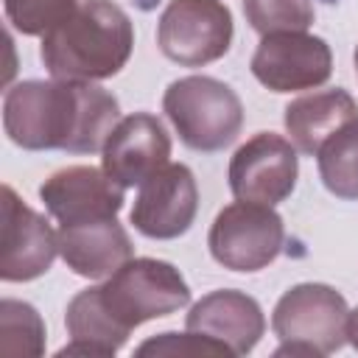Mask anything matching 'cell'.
I'll use <instances>...</instances> for the list:
<instances>
[{
    "label": "cell",
    "instance_id": "obj_1",
    "mask_svg": "<svg viewBox=\"0 0 358 358\" xmlns=\"http://www.w3.org/2000/svg\"><path fill=\"white\" fill-rule=\"evenodd\" d=\"M120 120V103L95 81H20L3 98V129L25 151L95 154Z\"/></svg>",
    "mask_w": 358,
    "mask_h": 358
},
{
    "label": "cell",
    "instance_id": "obj_2",
    "mask_svg": "<svg viewBox=\"0 0 358 358\" xmlns=\"http://www.w3.org/2000/svg\"><path fill=\"white\" fill-rule=\"evenodd\" d=\"M134 50V25L112 0H81L76 11L42 36L39 59L50 78L103 81L117 76Z\"/></svg>",
    "mask_w": 358,
    "mask_h": 358
},
{
    "label": "cell",
    "instance_id": "obj_3",
    "mask_svg": "<svg viewBox=\"0 0 358 358\" xmlns=\"http://www.w3.org/2000/svg\"><path fill=\"white\" fill-rule=\"evenodd\" d=\"M162 112L173 123L179 140L201 154L235 143L243 126V103L238 92L213 76H185L168 84Z\"/></svg>",
    "mask_w": 358,
    "mask_h": 358
},
{
    "label": "cell",
    "instance_id": "obj_4",
    "mask_svg": "<svg viewBox=\"0 0 358 358\" xmlns=\"http://www.w3.org/2000/svg\"><path fill=\"white\" fill-rule=\"evenodd\" d=\"M95 288L106 316L126 336L143 322L171 316L190 302V288L179 268L157 257H131Z\"/></svg>",
    "mask_w": 358,
    "mask_h": 358
},
{
    "label": "cell",
    "instance_id": "obj_5",
    "mask_svg": "<svg viewBox=\"0 0 358 358\" xmlns=\"http://www.w3.org/2000/svg\"><path fill=\"white\" fill-rule=\"evenodd\" d=\"M285 243L280 213L257 201H232L210 224L207 246L215 263L229 271H260L274 263Z\"/></svg>",
    "mask_w": 358,
    "mask_h": 358
},
{
    "label": "cell",
    "instance_id": "obj_6",
    "mask_svg": "<svg viewBox=\"0 0 358 358\" xmlns=\"http://www.w3.org/2000/svg\"><path fill=\"white\" fill-rule=\"evenodd\" d=\"M232 11L221 0H171L157 22L159 50L182 67H204L232 45Z\"/></svg>",
    "mask_w": 358,
    "mask_h": 358
},
{
    "label": "cell",
    "instance_id": "obj_7",
    "mask_svg": "<svg viewBox=\"0 0 358 358\" xmlns=\"http://www.w3.org/2000/svg\"><path fill=\"white\" fill-rule=\"evenodd\" d=\"M347 299L324 282H299L288 288L271 313V330L280 341L310 347L330 355L347 344Z\"/></svg>",
    "mask_w": 358,
    "mask_h": 358
},
{
    "label": "cell",
    "instance_id": "obj_8",
    "mask_svg": "<svg viewBox=\"0 0 358 358\" xmlns=\"http://www.w3.org/2000/svg\"><path fill=\"white\" fill-rule=\"evenodd\" d=\"M249 67L271 92H302L330 78L333 50L322 36L308 31H277L260 39Z\"/></svg>",
    "mask_w": 358,
    "mask_h": 358
},
{
    "label": "cell",
    "instance_id": "obj_9",
    "mask_svg": "<svg viewBox=\"0 0 358 358\" xmlns=\"http://www.w3.org/2000/svg\"><path fill=\"white\" fill-rule=\"evenodd\" d=\"M299 176V157L291 140L274 131H257L229 159V190L241 201L280 204L285 201Z\"/></svg>",
    "mask_w": 358,
    "mask_h": 358
},
{
    "label": "cell",
    "instance_id": "obj_10",
    "mask_svg": "<svg viewBox=\"0 0 358 358\" xmlns=\"http://www.w3.org/2000/svg\"><path fill=\"white\" fill-rule=\"evenodd\" d=\"M0 210V277L6 282L42 277L59 255V232H53L48 218L31 210L11 185H3Z\"/></svg>",
    "mask_w": 358,
    "mask_h": 358
},
{
    "label": "cell",
    "instance_id": "obj_11",
    "mask_svg": "<svg viewBox=\"0 0 358 358\" xmlns=\"http://www.w3.org/2000/svg\"><path fill=\"white\" fill-rule=\"evenodd\" d=\"M196 213L199 187L193 171L182 162H168L140 185L129 221L145 238L171 241L190 229Z\"/></svg>",
    "mask_w": 358,
    "mask_h": 358
},
{
    "label": "cell",
    "instance_id": "obj_12",
    "mask_svg": "<svg viewBox=\"0 0 358 358\" xmlns=\"http://www.w3.org/2000/svg\"><path fill=\"white\" fill-rule=\"evenodd\" d=\"M123 190L126 187L117 185L103 168L67 165L39 185V199L59 224H81L117 218L126 201Z\"/></svg>",
    "mask_w": 358,
    "mask_h": 358
},
{
    "label": "cell",
    "instance_id": "obj_13",
    "mask_svg": "<svg viewBox=\"0 0 358 358\" xmlns=\"http://www.w3.org/2000/svg\"><path fill=\"white\" fill-rule=\"evenodd\" d=\"M171 137L157 115L134 112L120 117L101 148V168L123 187L143 185L168 165Z\"/></svg>",
    "mask_w": 358,
    "mask_h": 358
},
{
    "label": "cell",
    "instance_id": "obj_14",
    "mask_svg": "<svg viewBox=\"0 0 358 358\" xmlns=\"http://www.w3.org/2000/svg\"><path fill=\"white\" fill-rule=\"evenodd\" d=\"M185 327L221 341L232 355H246L266 333V316L257 299L243 291L221 288L201 296L185 316Z\"/></svg>",
    "mask_w": 358,
    "mask_h": 358
},
{
    "label": "cell",
    "instance_id": "obj_15",
    "mask_svg": "<svg viewBox=\"0 0 358 358\" xmlns=\"http://www.w3.org/2000/svg\"><path fill=\"white\" fill-rule=\"evenodd\" d=\"M59 255L67 268L87 280H101L134 257L129 232L117 218L59 224Z\"/></svg>",
    "mask_w": 358,
    "mask_h": 358
},
{
    "label": "cell",
    "instance_id": "obj_16",
    "mask_svg": "<svg viewBox=\"0 0 358 358\" xmlns=\"http://www.w3.org/2000/svg\"><path fill=\"white\" fill-rule=\"evenodd\" d=\"M355 117H358L355 98L347 90L333 87V90L310 92V95H302V98L291 101L285 106L282 123H285V131L291 134L294 148L299 154L316 157L322 143Z\"/></svg>",
    "mask_w": 358,
    "mask_h": 358
},
{
    "label": "cell",
    "instance_id": "obj_17",
    "mask_svg": "<svg viewBox=\"0 0 358 358\" xmlns=\"http://www.w3.org/2000/svg\"><path fill=\"white\" fill-rule=\"evenodd\" d=\"M322 185L344 201H358V117L341 126L316 151Z\"/></svg>",
    "mask_w": 358,
    "mask_h": 358
},
{
    "label": "cell",
    "instance_id": "obj_18",
    "mask_svg": "<svg viewBox=\"0 0 358 358\" xmlns=\"http://www.w3.org/2000/svg\"><path fill=\"white\" fill-rule=\"evenodd\" d=\"M0 350L3 355H42L45 352V322L34 305L20 299L0 302Z\"/></svg>",
    "mask_w": 358,
    "mask_h": 358
},
{
    "label": "cell",
    "instance_id": "obj_19",
    "mask_svg": "<svg viewBox=\"0 0 358 358\" xmlns=\"http://www.w3.org/2000/svg\"><path fill=\"white\" fill-rule=\"evenodd\" d=\"M243 14L260 36L277 31H308L316 17L310 0H243Z\"/></svg>",
    "mask_w": 358,
    "mask_h": 358
},
{
    "label": "cell",
    "instance_id": "obj_20",
    "mask_svg": "<svg viewBox=\"0 0 358 358\" xmlns=\"http://www.w3.org/2000/svg\"><path fill=\"white\" fill-rule=\"evenodd\" d=\"M81 0H3L6 17L14 31L25 36H48L62 25Z\"/></svg>",
    "mask_w": 358,
    "mask_h": 358
},
{
    "label": "cell",
    "instance_id": "obj_21",
    "mask_svg": "<svg viewBox=\"0 0 358 358\" xmlns=\"http://www.w3.org/2000/svg\"><path fill=\"white\" fill-rule=\"evenodd\" d=\"M137 355H168V358H229L232 352L204 336V333H196V330H185V333H159V336H151L145 338L140 347H137Z\"/></svg>",
    "mask_w": 358,
    "mask_h": 358
},
{
    "label": "cell",
    "instance_id": "obj_22",
    "mask_svg": "<svg viewBox=\"0 0 358 358\" xmlns=\"http://www.w3.org/2000/svg\"><path fill=\"white\" fill-rule=\"evenodd\" d=\"M347 341L358 350V308L350 310V316H347Z\"/></svg>",
    "mask_w": 358,
    "mask_h": 358
},
{
    "label": "cell",
    "instance_id": "obj_23",
    "mask_svg": "<svg viewBox=\"0 0 358 358\" xmlns=\"http://www.w3.org/2000/svg\"><path fill=\"white\" fill-rule=\"evenodd\" d=\"M355 73H358V45H355Z\"/></svg>",
    "mask_w": 358,
    "mask_h": 358
}]
</instances>
